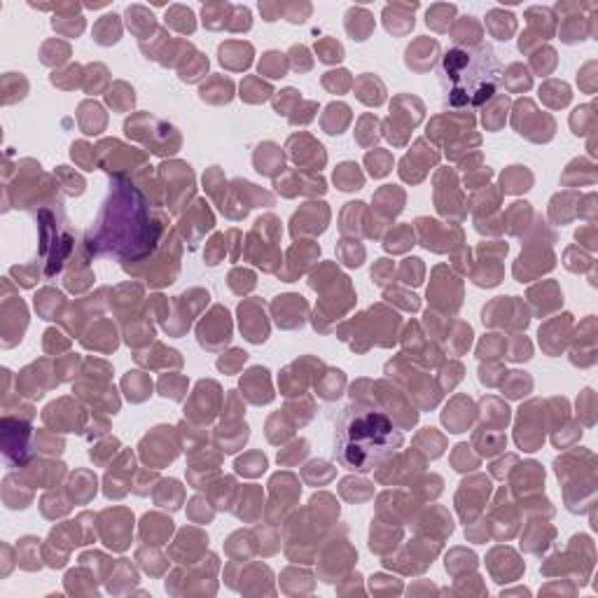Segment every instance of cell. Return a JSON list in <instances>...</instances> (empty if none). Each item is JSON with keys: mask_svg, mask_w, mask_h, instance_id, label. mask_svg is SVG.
<instances>
[{"mask_svg": "<svg viewBox=\"0 0 598 598\" xmlns=\"http://www.w3.org/2000/svg\"><path fill=\"white\" fill-rule=\"evenodd\" d=\"M161 222L131 182L115 180L98 220L87 231V248L96 257L141 260L159 241Z\"/></svg>", "mask_w": 598, "mask_h": 598, "instance_id": "1", "label": "cell"}, {"mask_svg": "<svg viewBox=\"0 0 598 598\" xmlns=\"http://www.w3.org/2000/svg\"><path fill=\"white\" fill-rule=\"evenodd\" d=\"M381 152H374V155H367V164L372 168H369V173L374 175V178H381V175H386L390 168H388V164H381Z\"/></svg>", "mask_w": 598, "mask_h": 598, "instance_id": "8", "label": "cell"}, {"mask_svg": "<svg viewBox=\"0 0 598 598\" xmlns=\"http://www.w3.org/2000/svg\"><path fill=\"white\" fill-rule=\"evenodd\" d=\"M316 52L320 61H325V64H337V61L344 59V49L335 40H323L320 45H316Z\"/></svg>", "mask_w": 598, "mask_h": 598, "instance_id": "7", "label": "cell"}, {"mask_svg": "<svg viewBox=\"0 0 598 598\" xmlns=\"http://www.w3.org/2000/svg\"><path fill=\"white\" fill-rule=\"evenodd\" d=\"M260 73L267 75V78H283L285 75V61H283V54L279 52H267L260 64Z\"/></svg>", "mask_w": 598, "mask_h": 598, "instance_id": "6", "label": "cell"}, {"mask_svg": "<svg viewBox=\"0 0 598 598\" xmlns=\"http://www.w3.org/2000/svg\"><path fill=\"white\" fill-rule=\"evenodd\" d=\"M335 182L342 187L344 192H353V190H360L362 187V175L358 173V166L355 164H342V166L335 171Z\"/></svg>", "mask_w": 598, "mask_h": 598, "instance_id": "4", "label": "cell"}, {"mask_svg": "<svg viewBox=\"0 0 598 598\" xmlns=\"http://www.w3.org/2000/svg\"><path fill=\"white\" fill-rule=\"evenodd\" d=\"M405 444V435L383 409L353 400L335 425V458L351 472L367 475L381 468Z\"/></svg>", "mask_w": 598, "mask_h": 598, "instance_id": "2", "label": "cell"}, {"mask_svg": "<svg viewBox=\"0 0 598 598\" xmlns=\"http://www.w3.org/2000/svg\"><path fill=\"white\" fill-rule=\"evenodd\" d=\"M444 108L475 110L491 103L502 87V66L489 42L453 47L437 71Z\"/></svg>", "mask_w": 598, "mask_h": 598, "instance_id": "3", "label": "cell"}, {"mask_svg": "<svg viewBox=\"0 0 598 598\" xmlns=\"http://www.w3.org/2000/svg\"><path fill=\"white\" fill-rule=\"evenodd\" d=\"M115 15H108L100 19L98 28H96V42L98 45H112V42L119 40V24H117Z\"/></svg>", "mask_w": 598, "mask_h": 598, "instance_id": "5", "label": "cell"}]
</instances>
